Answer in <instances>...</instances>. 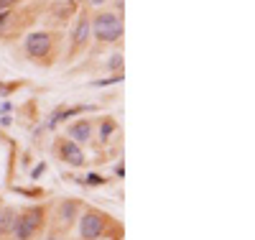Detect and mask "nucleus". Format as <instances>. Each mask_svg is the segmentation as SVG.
Wrapping results in <instances>:
<instances>
[{"label": "nucleus", "mask_w": 255, "mask_h": 240, "mask_svg": "<svg viewBox=\"0 0 255 240\" xmlns=\"http://www.w3.org/2000/svg\"><path fill=\"white\" fill-rule=\"evenodd\" d=\"M115 174H117V176H125V166H123V163H120V166L115 169Z\"/></svg>", "instance_id": "nucleus-16"}, {"label": "nucleus", "mask_w": 255, "mask_h": 240, "mask_svg": "<svg viewBox=\"0 0 255 240\" xmlns=\"http://www.w3.org/2000/svg\"><path fill=\"white\" fill-rule=\"evenodd\" d=\"M89 136H92V125H89V120H79V123H74L69 128V138L74 141H89Z\"/></svg>", "instance_id": "nucleus-6"}, {"label": "nucleus", "mask_w": 255, "mask_h": 240, "mask_svg": "<svg viewBox=\"0 0 255 240\" xmlns=\"http://www.w3.org/2000/svg\"><path fill=\"white\" fill-rule=\"evenodd\" d=\"M43 171H46V163H38V166H36V169H34V171H31V176H34V179H36V176H41V174H43Z\"/></svg>", "instance_id": "nucleus-14"}, {"label": "nucleus", "mask_w": 255, "mask_h": 240, "mask_svg": "<svg viewBox=\"0 0 255 240\" xmlns=\"http://www.w3.org/2000/svg\"><path fill=\"white\" fill-rule=\"evenodd\" d=\"M59 156H62V161H67L69 166H82V163H84L82 148L74 141H62V143H59Z\"/></svg>", "instance_id": "nucleus-5"}, {"label": "nucleus", "mask_w": 255, "mask_h": 240, "mask_svg": "<svg viewBox=\"0 0 255 240\" xmlns=\"http://www.w3.org/2000/svg\"><path fill=\"white\" fill-rule=\"evenodd\" d=\"M108 67H110V69H120V67H123V54H112V59H110Z\"/></svg>", "instance_id": "nucleus-13"}, {"label": "nucleus", "mask_w": 255, "mask_h": 240, "mask_svg": "<svg viewBox=\"0 0 255 240\" xmlns=\"http://www.w3.org/2000/svg\"><path fill=\"white\" fill-rule=\"evenodd\" d=\"M120 80H123V72L112 74V77H108V80H95L92 84H95V87H102V84H115V82H120Z\"/></svg>", "instance_id": "nucleus-11"}, {"label": "nucleus", "mask_w": 255, "mask_h": 240, "mask_svg": "<svg viewBox=\"0 0 255 240\" xmlns=\"http://www.w3.org/2000/svg\"><path fill=\"white\" fill-rule=\"evenodd\" d=\"M49 240H59V238H49Z\"/></svg>", "instance_id": "nucleus-19"}, {"label": "nucleus", "mask_w": 255, "mask_h": 240, "mask_svg": "<svg viewBox=\"0 0 255 240\" xmlns=\"http://www.w3.org/2000/svg\"><path fill=\"white\" fill-rule=\"evenodd\" d=\"M89 3H92V5H102V3H105V0H89Z\"/></svg>", "instance_id": "nucleus-18"}, {"label": "nucleus", "mask_w": 255, "mask_h": 240, "mask_svg": "<svg viewBox=\"0 0 255 240\" xmlns=\"http://www.w3.org/2000/svg\"><path fill=\"white\" fill-rule=\"evenodd\" d=\"M102 230H105V220H102V215H97V212H87V215H82V220H79V235H82L84 240H95V238H100Z\"/></svg>", "instance_id": "nucleus-4"}, {"label": "nucleus", "mask_w": 255, "mask_h": 240, "mask_svg": "<svg viewBox=\"0 0 255 240\" xmlns=\"http://www.w3.org/2000/svg\"><path fill=\"white\" fill-rule=\"evenodd\" d=\"M87 39H89V21L82 16L79 23H77V31H74V43H77V46H84Z\"/></svg>", "instance_id": "nucleus-7"}, {"label": "nucleus", "mask_w": 255, "mask_h": 240, "mask_svg": "<svg viewBox=\"0 0 255 240\" xmlns=\"http://www.w3.org/2000/svg\"><path fill=\"white\" fill-rule=\"evenodd\" d=\"M41 225V209L34 207V209H28V212H23L21 217H16V225H13V235H16L18 240H28L36 228Z\"/></svg>", "instance_id": "nucleus-2"}, {"label": "nucleus", "mask_w": 255, "mask_h": 240, "mask_svg": "<svg viewBox=\"0 0 255 240\" xmlns=\"http://www.w3.org/2000/svg\"><path fill=\"white\" fill-rule=\"evenodd\" d=\"M26 51L41 59V56H46L51 51V36L46 31H34V34H28L26 36Z\"/></svg>", "instance_id": "nucleus-3"}, {"label": "nucleus", "mask_w": 255, "mask_h": 240, "mask_svg": "<svg viewBox=\"0 0 255 240\" xmlns=\"http://www.w3.org/2000/svg\"><path fill=\"white\" fill-rule=\"evenodd\" d=\"M77 202H64L62 204V209H59V215H62V220L64 222H72V220H77Z\"/></svg>", "instance_id": "nucleus-9"}, {"label": "nucleus", "mask_w": 255, "mask_h": 240, "mask_svg": "<svg viewBox=\"0 0 255 240\" xmlns=\"http://www.w3.org/2000/svg\"><path fill=\"white\" fill-rule=\"evenodd\" d=\"M16 0H0V8H8V5H13Z\"/></svg>", "instance_id": "nucleus-17"}, {"label": "nucleus", "mask_w": 255, "mask_h": 240, "mask_svg": "<svg viewBox=\"0 0 255 240\" xmlns=\"http://www.w3.org/2000/svg\"><path fill=\"white\" fill-rule=\"evenodd\" d=\"M84 182H87L89 187H100V184H105V179H102L100 174H89V176L84 179Z\"/></svg>", "instance_id": "nucleus-12"}, {"label": "nucleus", "mask_w": 255, "mask_h": 240, "mask_svg": "<svg viewBox=\"0 0 255 240\" xmlns=\"http://www.w3.org/2000/svg\"><path fill=\"white\" fill-rule=\"evenodd\" d=\"M8 18H10V13H8V10H0V28L8 23Z\"/></svg>", "instance_id": "nucleus-15"}, {"label": "nucleus", "mask_w": 255, "mask_h": 240, "mask_svg": "<svg viewBox=\"0 0 255 240\" xmlns=\"http://www.w3.org/2000/svg\"><path fill=\"white\" fill-rule=\"evenodd\" d=\"M13 225H16V212H13L10 207L0 209V233H8V230H13Z\"/></svg>", "instance_id": "nucleus-8"}, {"label": "nucleus", "mask_w": 255, "mask_h": 240, "mask_svg": "<svg viewBox=\"0 0 255 240\" xmlns=\"http://www.w3.org/2000/svg\"><path fill=\"white\" fill-rule=\"evenodd\" d=\"M89 26L95 28V36L100 41H117L123 36V21H120L117 13H100Z\"/></svg>", "instance_id": "nucleus-1"}, {"label": "nucleus", "mask_w": 255, "mask_h": 240, "mask_svg": "<svg viewBox=\"0 0 255 240\" xmlns=\"http://www.w3.org/2000/svg\"><path fill=\"white\" fill-rule=\"evenodd\" d=\"M112 133H115V123H112V120H105V123L100 125V138L105 141V138H110Z\"/></svg>", "instance_id": "nucleus-10"}]
</instances>
